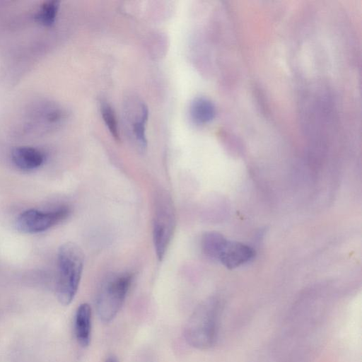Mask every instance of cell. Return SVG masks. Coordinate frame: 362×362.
Here are the masks:
<instances>
[{"label":"cell","mask_w":362,"mask_h":362,"mask_svg":"<svg viewBox=\"0 0 362 362\" xmlns=\"http://www.w3.org/2000/svg\"><path fill=\"white\" fill-rule=\"evenodd\" d=\"M176 225L175 211L171 198L160 193L156 200L153 240L157 258L161 261L168 250Z\"/></svg>","instance_id":"4"},{"label":"cell","mask_w":362,"mask_h":362,"mask_svg":"<svg viewBox=\"0 0 362 362\" xmlns=\"http://www.w3.org/2000/svg\"><path fill=\"white\" fill-rule=\"evenodd\" d=\"M132 278L130 273L115 274L109 276L102 283L97 296L96 309L103 322L112 321L121 309Z\"/></svg>","instance_id":"3"},{"label":"cell","mask_w":362,"mask_h":362,"mask_svg":"<svg viewBox=\"0 0 362 362\" xmlns=\"http://www.w3.org/2000/svg\"><path fill=\"white\" fill-rule=\"evenodd\" d=\"M220 305L211 298L200 303L189 316L184 329L186 341L197 349H208L216 342Z\"/></svg>","instance_id":"1"},{"label":"cell","mask_w":362,"mask_h":362,"mask_svg":"<svg viewBox=\"0 0 362 362\" xmlns=\"http://www.w3.org/2000/svg\"><path fill=\"white\" fill-rule=\"evenodd\" d=\"M69 213L67 207H61L49 212L28 209L18 216L16 226L18 231L23 233H40L63 221Z\"/></svg>","instance_id":"5"},{"label":"cell","mask_w":362,"mask_h":362,"mask_svg":"<svg viewBox=\"0 0 362 362\" xmlns=\"http://www.w3.org/2000/svg\"><path fill=\"white\" fill-rule=\"evenodd\" d=\"M226 242L227 240L221 234L207 232L202 238L201 247L207 257L218 260Z\"/></svg>","instance_id":"10"},{"label":"cell","mask_w":362,"mask_h":362,"mask_svg":"<svg viewBox=\"0 0 362 362\" xmlns=\"http://www.w3.org/2000/svg\"><path fill=\"white\" fill-rule=\"evenodd\" d=\"M59 8L57 1L44 2L37 11L35 18L44 25H51L55 21Z\"/></svg>","instance_id":"11"},{"label":"cell","mask_w":362,"mask_h":362,"mask_svg":"<svg viewBox=\"0 0 362 362\" xmlns=\"http://www.w3.org/2000/svg\"><path fill=\"white\" fill-rule=\"evenodd\" d=\"M105 362H117V361L115 357L110 356Z\"/></svg>","instance_id":"13"},{"label":"cell","mask_w":362,"mask_h":362,"mask_svg":"<svg viewBox=\"0 0 362 362\" xmlns=\"http://www.w3.org/2000/svg\"><path fill=\"white\" fill-rule=\"evenodd\" d=\"M59 276L57 296L63 305H69L74 300L80 284L84 254L76 244L68 242L60 246L57 255Z\"/></svg>","instance_id":"2"},{"label":"cell","mask_w":362,"mask_h":362,"mask_svg":"<svg viewBox=\"0 0 362 362\" xmlns=\"http://www.w3.org/2000/svg\"><path fill=\"white\" fill-rule=\"evenodd\" d=\"M11 159L18 168L30 170L42 165L45 156L42 152L35 148L21 146L12 151Z\"/></svg>","instance_id":"8"},{"label":"cell","mask_w":362,"mask_h":362,"mask_svg":"<svg viewBox=\"0 0 362 362\" xmlns=\"http://www.w3.org/2000/svg\"><path fill=\"white\" fill-rule=\"evenodd\" d=\"M189 115L194 123L204 124L214 118L216 108L210 100L204 97H198L191 103Z\"/></svg>","instance_id":"9"},{"label":"cell","mask_w":362,"mask_h":362,"mask_svg":"<svg viewBox=\"0 0 362 362\" xmlns=\"http://www.w3.org/2000/svg\"><path fill=\"white\" fill-rule=\"evenodd\" d=\"M254 256V250L248 245L227 240L218 260L227 268L234 269L250 262Z\"/></svg>","instance_id":"6"},{"label":"cell","mask_w":362,"mask_h":362,"mask_svg":"<svg viewBox=\"0 0 362 362\" xmlns=\"http://www.w3.org/2000/svg\"><path fill=\"white\" fill-rule=\"evenodd\" d=\"M91 308L88 303L81 304L76 312L74 319V332L78 344L87 347L91 336Z\"/></svg>","instance_id":"7"},{"label":"cell","mask_w":362,"mask_h":362,"mask_svg":"<svg viewBox=\"0 0 362 362\" xmlns=\"http://www.w3.org/2000/svg\"><path fill=\"white\" fill-rule=\"evenodd\" d=\"M100 112L110 132L115 140L119 141L118 125L113 109L107 102L101 101Z\"/></svg>","instance_id":"12"}]
</instances>
